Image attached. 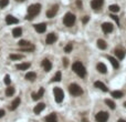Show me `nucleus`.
<instances>
[{
    "label": "nucleus",
    "mask_w": 126,
    "mask_h": 122,
    "mask_svg": "<svg viewBox=\"0 0 126 122\" xmlns=\"http://www.w3.org/2000/svg\"><path fill=\"white\" fill-rule=\"evenodd\" d=\"M69 92L71 93L73 97H79L83 93V90H82V88H81L79 84L72 83L69 85Z\"/></svg>",
    "instance_id": "7ed1b4c3"
},
{
    "label": "nucleus",
    "mask_w": 126,
    "mask_h": 122,
    "mask_svg": "<svg viewBox=\"0 0 126 122\" xmlns=\"http://www.w3.org/2000/svg\"><path fill=\"white\" fill-rule=\"evenodd\" d=\"M72 49H73V46H72V43H68L65 46V48H64V51H65L66 53H69L72 51Z\"/></svg>",
    "instance_id": "2f4dec72"
},
{
    "label": "nucleus",
    "mask_w": 126,
    "mask_h": 122,
    "mask_svg": "<svg viewBox=\"0 0 126 122\" xmlns=\"http://www.w3.org/2000/svg\"><path fill=\"white\" fill-rule=\"evenodd\" d=\"M124 107H125V108H126V102H125V103H124Z\"/></svg>",
    "instance_id": "37998d69"
},
{
    "label": "nucleus",
    "mask_w": 126,
    "mask_h": 122,
    "mask_svg": "<svg viewBox=\"0 0 126 122\" xmlns=\"http://www.w3.org/2000/svg\"><path fill=\"white\" fill-rule=\"evenodd\" d=\"M44 108H46V104H44V103H39V104H37L34 107V109H33V112H34L35 114H40L41 112L44 110Z\"/></svg>",
    "instance_id": "a211bd4d"
},
{
    "label": "nucleus",
    "mask_w": 126,
    "mask_h": 122,
    "mask_svg": "<svg viewBox=\"0 0 126 122\" xmlns=\"http://www.w3.org/2000/svg\"><path fill=\"white\" fill-rule=\"evenodd\" d=\"M96 43H97V47L100 48V49H102V50L106 49V46H107V44H106V42L103 40V39H98Z\"/></svg>",
    "instance_id": "393cba45"
},
{
    "label": "nucleus",
    "mask_w": 126,
    "mask_h": 122,
    "mask_svg": "<svg viewBox=\"0 0 126 122\" xmlns=\"http://www.w3.org/2000/svg\"><path fill=\"white\" fill-rule=\"evenodd\" d=\"M6 22L8 23V24H16V23L19 22V20H18L16 17H13V16L8 15L6 17Z\"/></svg>",
    "instance_id": "f3484780"
},
{
    "label": "nucleus",
    "mask_w": 126,
    "mask_h": 122,
    "mask_svg": "<svg viewBox=\"0 0 126 122\" xmlns=\"http://www.w3.org/2000/svg\"><path fill=\"white\" fill-rule=\"evenodd\" d=\"M10 82H11V78H10V76H8V74H7L6 77H5V83L6 84H10Z\"/></svg>",
    "instance_id": "c9c22d12"
},
{
    "label": "nucleus",
    "mask_w": 126,
    "mask_h": 122,
    "mask_svg": "<svg viewBox=\"0 0 126 122\" xmlns=\"http://www.w3.org/2000/svg\"><path fill=\"white\" fill-rule=\"evenodd\" d=\"M19 46H20V47H22V48H26V47L31 46V43H30L29 41H26V40H21V41H19Z\"/></svg>",
    "instance_id": "c756f323"
},
{
    "label": "nucleus",
    "mask_w": 126,
    "mask_h": 122,
    "mask_svg": "<svg viewBox=\"0 0 126 122\" xmlns=\"http://www.w3.org/2000/svg\"><path fill=\"white\" fill-rule=\"evenodd\" d=\"M14 88L13 87H8L7 88V90H6V96L7 97H11L14 94Z\"/></svg>",
    "instance_id": "cd10ccee"
},
{
    "label": "nucleus",
    "mask_w": 126,
    "mask_h": 122,
    "mask_svg": "<svg viewBox=\"0 0 126 122\" xmlns=\"http://www.w3.org/2000/svg\"><path fill=\"white\" fill-rule=\"evenodd\" d=\"M76 5H77V7H79V8H81V7H82V2H81L80 0H77V1H76Z\"/></svg>",
    "instance_id": "ea45409f"
},
{
    "label": "nucleus",
    "mask_w": 126,
    "mask_h": 122,
    "mask_svg": "<svg viewBox=\"0 0 126 122\" xmlns=\"http://www.w3.org/2000/svg\"><path fill=\"white\" fill-rule=\"evenodd\" d=\"M109 10L112 12H118L120 11V7L117 5H112V6H109Z\"/></svg>",
    "instance_id": "7c9ffc66"
},
{
    "label": "nucleus",
    "mask_w": 126,
    "mask_h": 122,
    "mask_svg": "<svg viewBox=\"0 0 126 122\" xmlns=\"http://www.w3.org/2000/svg\"><path fill=\"white\" fill-rule=\"evenodd\" d=\"M26 79L29 80V81H34L37 79V73L35 72H28L26 74Z\"/></svg>",
    "instance_id": "5701e85b"
},
{
    "label": "nucleus",
    "mask_w": 126,
    "mask_h": 122,
    "mask_svg": "<svg viewBox=\"0 0 126 122\" xmlns=\"http://www.w3.org/2000/svg\"><path fill=\"white\" fill-rule=\"evenodd\" d=\"M63 63H64V67H68V59L66 58L63 59Z\"/></svg>",
    "instance_id": "58836bf2"
},
{
    "label": "nucleus",
    "mask_w": 126,
    "mask_h": 122,
    "mask_svg": "<svg viewBox=\"0 0 126 122\" xmlns=\"http://www.w3.org/2000/svg\"><path fill=\"white\" fill-rule=\"evenodd\" d=\"M57 10H59V7H57V5L52 6L51 9H49V10L46 11V16H48V18H53L55 15H57Z\"/></svg>",
    "instance_id": "6e6552de"
},
{
    "label": "nucleus",
    "mask_w": 126,
    "mask_h": 122,
    "mask_svg": "<svg viewBox=\"0 0 126 122\" xmlns=\"http://www.w3.org/2000/svg\"><path fill=\"white\" fill-rule=\"evenodd\" d=\"M12 35H13L14 38H19L20 36H22V29L21 28H14L13 30H12Z\"/></svg>",
    "instance_id": "4be33fe9"
},
{
    "label": "nucleus",
    "mask_w": 126,
    "mask_h": 122,
    "mask_svg": "<svg viewBox=\"0 0 126 122\" xmlns=\"http://www.w3.org/2000/svg\"><path fill=\"white\" fill-rule=\"evenodd\" d=\"M114 53H115V55H116V57L120 59V60H122V59L125 57V51H124V50H122V49H115Z\"/></svg>",
    "instance_id": "aec40b11"
},
{
    "label": "nucleus",
    "mask_w": 126,
    "mask_h": 122,
    "mask_svg": "<svg viewBox=\"0 0 126 122\" xmlns=\"http://www.w3.org/2000/svg\"><path fill=\"white\" fill-rule=\"evenodd\" d=\"M96 69H97V71L100 73H102V74L107 72V68H106V66L103 63V62H100V63L96 64Z\"/></svg>",
    "instance_id": "dca6fc26"
},
{
    "label": "nucleus",
    "mask_w": 126,
    "mask_h": 122,
    "mask_svg": "<svg viewBox=\"0 0 126 122\" xmlns=\"http://www.w3.org/2000/svg\"><path fill=\"white\" fill-rule=\"evenodd\" d=\"M43 94H44V89H43V88H40L37 93H32V99L33 100H39L43 97Z\"/></svg>",
    "instance_id": "4468645a"
},
{
    "label": "nucleus",
    "mask_w": 126,
    "mask_h": 122,
    "mask_svg": "<svg viewBox=\"0 0 126 122\" xmlns=\"http://www.w3.org/2000/svg\"><path fill=\"white\" fill-rule=\"evenodd\" d=\"M21 50H23V51H33V50H34V47L31 44V46L26 47V48H21Z\"/></svg>",
    "instance_id": "f704fd0d"
},
{
    "label": "nucleus",
    "mask_w": 126,
    "mask_h": 122,
    "mask_svg": "<svg viewBox=\"0 0 126 122\" xmlns=\"http://www.w3.org/2000/svg\"><path fill=\"white\" fill-rule=\"evenodd\" d=\"M34 29H35V31L39 32V33H43V32H46V23H38V24L34 26Z\"/></svg>",
    "instance_id": "f8f14e48"
},
{
    "label": "nucleus",
    "mask_w": 126,
    "mask_h": 122,
    "mask_svg": "<svg viewBox=\"0 0 126 122\" xmlns=\"http://www.w3.org/2000/svg\"><path fill=\"white\" fill-rule=\"evenodd\" d=\"M41 64H42L43 69H44V71H46V72H49L50 70L52 69V63L50 62L48 59H43L42 62H41Z\"/></svg>",
    "instance_id": "1a4fd4ad"
},
{
    "label": "nucleus",
    "mask_w": 126,
    "mask_h": 122,
    "mask_svg": "<svg viewBox=\"0 0 126 122\" xmlns=\"http://www.w3.org/2000/svg\"><path fill=\"white\" fill-rule=\"evenodd\" d=\"M118 122H126V120H124V119H120V120H118Z\"/></svg>",
    "instance_id": "79ce46f5"
},
{
    "label": "nucleus",
    "mask_w": 126,
    "mask_h": 122,
    "mask_svg": "<svg viewBox=\"0 0 126 122\" xmlns=\"http://www.w3.org/2000/svg\"><path fill=\"white\" fill-rule=\"evenodd\" d=\"M53 93H54L55 101H57V103H60V102L63 101V99H64V92H63V90L61 88L55 87L54 89H53Z\"/></svg>",
    "instance_id": "39448f33"
},
{
    "label": "nucleus",
    "mask_w": 126,
    "mask_h": 122,
    "mask_svg": "<svg viewBox=\"0 0 126 122\" xmlns=\"http://www.w3.org/2000/svg\"><path fill=\"white\" fill-rule=\"evenodd\" d=\"M3 116H5V111H3V110H1V109H0V118H2Z\"/></svg>",
    "instance_id": "a19ab883"
},
{
    "label": "nucleus",
    "mask_w": 126,
    "mask_h": 122,
    "mask_svg": "<svg viewBox=\"0 0 126 122\" xmlns=\"http://www.w3.org/2000/svg\"><path fill=\"white\" fill-rule=\"evenodd\" d=\"M112 97L115 98V99H120L123 97V92L122 91H118V90H115L112 92Z\"/></svg>",
    "instance_id": "a878e982"
},
{
    "label": "nucleus",
    "mask_w": 126,
    "mask_h": 122,
    "mask_svg": "<svg viewBox=\"0 0 126 122\" xmlns=\"http://www.w3.org/2000/svg\"><path fill=\"white\" fill-rule=\"evenodd\" d=\"M55 41H57V35H55V33L51 32V33H49V35L46 36V42L48 44H52V43H54Z\"/></svg>",
    "instance_id": "9d476101"
},
{
    "label": "nucleus",
    "mask_w": 126,
    "mask_h": 122,
    "mask_svg": "<svg viewBox=\"0 0 126 122\" xmlns=\"http://www.w3.org/2000/svg\"><path fill=\"white\" fill-rule=\"evenodd\" d=\"M46 122H57V114L55 113H51L46 118Z\"/></svg>",
    "instance_id": "b1692460"
},
{
    "label": "nucleus",
    "mask_w": 126,
    "mask_h": 122,
    "mask_svg": "<svg viewBox=\"0 0 126 122\" xmlns=\"http://www.w3.org/2000/svg\"><path fill=\"white\" fill-rule=\"evenodd\" d=\"M89 19H90V17H87V16H85V17L83 18V23H86L87 21H89Z\"/></svg>",
    "instance_id": "4c0bfd02"
},
{
    "label": "nucleus",
    "mask_w": 126,
    "mask_h": 122,
    "mask_svg": "<svg viewBox=\"0 0 126 122\" xmlns=\"http://www.w3.org/2000/svg\"><path fill=\"white\" fill-rule=\"evenodd\" d=\"M72 69H73V71H74V72L76 73L79 77H81V78H85L86 70H85V68H84V66L81 63L80 61H76V62H74V63H73V66H72Z\"/></svg>",
    "instance_id": "f03ea898"
},
{
    "label": "nucleus",
    "mask_w": 126,
    "mask_h": 122,
    "mask_svg": "<svg viewBox=\"0 0 126 122\" xmlns=\"http://www.w3.org/2000/svg\"><path fill=\"white\" fill-rule=\"evenodd\" d=\"M107 59L109 60V62L112 63V66L115 68V69H117V68L120 67V63H118V61L116 60L115 58H113V57H111V55H107Z\"/></svg>",
    "instance_id": "412c9836"
},
{
    "label": "nucleus",
    "mask_w": 126,
    "mask_h": 122,
    "mask_svg": "<svg viewBox=\"0 0 126 122\" xmlns=\"http://www.w3.org/2000/svg\"><path fill=\"white\" fill-rule=\"evenodd\" d=\"M103 2H104V0H92L91 6L94 10H97V9H100L101 7L103 6Z\"/></svg>",
    "instance_id": "9b49d317"
},
{
    "label": "nucleus",
    "mask_w": 126,
    "mask_h": 122,
    "mask_svg": "<svg viewBox=\"0 0 126 122\" xmlns=\"http://www.w3.org/2000/svg\"><path fill=\"white\" fill-rule=\"evenodd\" d=\"M41 10V5L39 3H34V5H31V6L28 8V15H27L26 19L27 20H32L34 16H37Z\"/></svg>",
    "instance_id": "f257e3e1"
},
{
    "label": "nucleus",
    "mask_w": 126,
    "mask_h": 122,
    "mask_svg": "<svg viewBox=\"0 0 126 122\" xmlns=\"http://www.w3.org/2000/svg\"><path fill=\"white\" fill-rule=\"evenodd\" d=\"M18 1H24V0H18Z\"/></svg>",
    "instance_id": "c03bdc74"
},
{
    "label": "nucleus",
    "mask_w": 126,
    "mask_h": 122,
    "mask_svg": "<svg viewBox=\"0 0 126 122\" xmlns=\"http://www.w3.org/2000/svg\"><path fill=\"white\" fill-rule=\"evenodd\" d=\"M61 78H62V73H61L60 71H57V72L55 73V76L52 78V81L53 82H59V81H61Z\"/></svg>",
    "instance_id": "bb28decb"
},
{
    "label": "nucleus",
    "mask_w": 126,
    "mask_h": 122,
    "mask_svg": "<svg viewBox=\"0 0 126 122\" xmlns=\"http://www.w3.org/2000/svg\"><path fill=\"white\" fill-rule=\"evenodd\" d=\"M105 103H106L107 105H109V109H112V110H114V109H115V103L112 101V100L106 99V100H105Z\"/></svg>",
    "instance_id": "c85d7f7f"
},
{
    "label": "nucleus",
    "mask_w": 126,
    "mask_h": 122,
    "mask_svg": "<svg viewBox=\"0 0 126 122\" xmlns=\"http://www.w3.org/2000/svg\"><path fill=\"white\" fill-rule=\"evenodd\" d=\"M30 66L31 64L29 63V62H23V63H19L16 66V68H17L18 70H21V71H23V70H28L29 68H30Z\"/></svg>",
    "instance_id": "6ab92c4d"
},
{
    "label": "nucleus",
    "mask_w": 126,
    "mask_h": 122,
    "mask_svg": "<svg viewBox=\"0 0 126 122\" xmlns=\"http://www.w3.org/2000/svg\"><path fill=\"white\" fill-rule=\"evenodd\" d=\"M10 59L11 60H20V59H22V55H10Z\"/></svg>",
    "instance_id": "473e14b6"
},
{
    "label": "nucleus",
    "mask_w": 126,
    "mask_h": 122,
    "mask_svg": "<svg viewBox=\"0 0 126 122\" xmlns=\"http://www.w3.org/2000/svg\"><path fill=\"white\" fill-rule=\"evenodd\" d=\"M9 3V0H0V8H6Z\"/></svg>",
    "instance_id": "72a5a7b5"
},
{
    "label": "nucleus",
    "mask_w": 126,
    "mask_h": 122,
    "mask_svg": "<svg viewBox=\"0 0 126 122\" xmlns=\"http://www.w3.org/2000/svg\"><path fill=\"white\" fill-rule=\"evenodd\" d=\"M109 113L105 112V111H101V112H98V113L95 116L96 122H106L109 120Z\"/></svg>",
    "instance_id": "423d86ee"
},
{
    "label": "nucleus",
    "mask_w": 126,
    "mask_h": 122,
    "mask_svg": "<svg viewBox=\"0 0 126 122\" xmlns=\"http://www.w3.org/2000/svg\"><path fill=\"white\" fill-rule=\"evenodd\" d=\"M102 29L105 33H109V32H112L113 29H114V26H113V23L111 22H104L102 24Z\"/></svg>",
    "instance_id": "0eeeda50"
},
{
    "label": "nucleus",
    "mask_w": 126,
    "mask_h": 122,
    "mask_svg": "<svg viewBox=\"0 0 126 122\" xmlns=\"http://www.w3.org/2000/svg\"><path fill=\"white\" fill-rule=\"evenodd\" d=\"M94 87L97 88V89H100V90H102L103 92H107V91H109V89L106 88V85L102 81H95L94 82Z\"/></svg>",
    "instance_id": "ddd939ff"
},
{
    "label": "nucleus",
    "mask_w": 126,
    "mask_h": 122,
    "mask_svg": "<svg viewBox=\"0 0 126 122\" xmlns=\"http://www.w3.org/2000/svg\"><path fill=\"white\" fill-rule=\"evenodd\" d=\"M75 22V16L72 13V12H68L64 18H63V23L65 24L66 27H72Z\"/></svg>",
    "instance_id": "20e7f679"
},
{
    "label": "nucleus",
    "mask_w": 126,
    "mask_h": 122,
    "mask_svg": "<svg viewBox=\"0 0 126 122\" xmlns=\"http://www.w3.org/2000/svg\"><path fill=\"white\" fill-rule=\"evenodd\" d=\"M111 18H112L113 20H115V21H116V23H117V24H120V20H118V17H117V16H115V15H111Z\"/></svg>",
    "instance_id": "e433bc0d"
},
{
    "label": "nucleus",
    "mask_w": 126,
    "mask_h": 122,
    "mask_svg": "<svg viewBox=\"0 0 126 122\" xmlns=\"http://www.w3.org/2000/svg\"><path fill=\"white\" fill-rule=\"evenodd\" d=\"M20 102H21V100H20V98H16V99L12 101V103L10 105H9V109L11 111H13V110H16L18 107H19V104H20Z\"/></svg>",
    "instance_id": "2eb2a0df"
}]
</instances>
